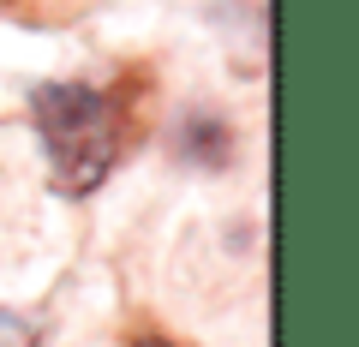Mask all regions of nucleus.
I'll return each instance as SVG.
<instances>
[{"label": "nucleus", "mask_w": 359, "mask_h": 347, "mask_svg": "<svg viewBox=\"0 0 359 347\" xmlns=\"http://www.w3.org/2000/svg\"><path fill=\"white\" fill-rule=\"evenodd\" d=\"M132 347H174V341H162V335H138Z\"/></svg>", "instance_id": "7ed1b4c3"}, {"label": "nucleus", "mask_w": 359, "mask_h": 347, "mask_svg": "<svg viewBox=\"0 0 359 347\" xmlns=\"http://www.w3.org/2000/svg\"><path fill=\"white\" fill-rule=\"evenodd\" d=\"M30 114H36V132H42V150L54 162V186L60 192L84 198L114 174L120 114L102 90H90V84H36L30 90Z\"/></svg>", "instance_id": "f257e3e1"}, {"label": "nucleus", "mask_w": 359, "mask_h": 347, "mask_svg": "<svg viewBox=\"0 0 359 347\" xmlns=\"http://www.w3.org/2000/svg\"><path fill=\"white\" fill-rule=\"evenodd\" d=\"M42 329L25 318V311H0V347H36Z\"/></svg>", "instance_id": "f03ea898"}]
</instances>
